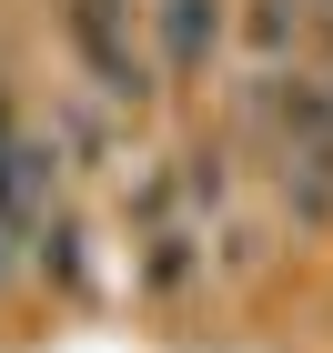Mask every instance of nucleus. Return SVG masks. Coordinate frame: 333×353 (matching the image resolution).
<instances>
[{"label":"nucleus","instance_id":"obj_1","mask_svg":"<svg viewBox=\"0 0 333 353\" xmlns=\"http://www.w3.org/2000/svg\"><path fill=\"white\" fill-rule=\"evenodd\" d=\"M141 30H152V21H141L132 0H71V51H81V71H91L101 101H141V91H152Z\"/></svg>","mask_w":333,"mask_h":353},{"label":"nucleus","instance_id":"obj_3","mask_svg":"<svg viewBox=\"0 0 333 353\" xmlns=\"http://www.w3.org/2000/svg\"><path fill=\"white\" fill-rule=\"evenodd\" d=\"M10 243H21V232H10V222H0V283H10Z\"/></svg>","mask_w":333,"mask_h":353},{"label":"nucleus","instance_id":"obj_2","mask_svg":"<svg viewBox=\"0 0 333 353\" xmlns=\"http://www.w3.org/2000/svg\"><path fill=\"white\" fill-rule=\"evenodd\" d=\"M152 21V51L172 61V71H202L222 41V0H162V10H141Z\"/></svg>","mask_w":333,"mask_h":353}]
</instances>
